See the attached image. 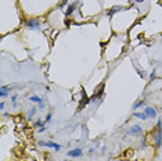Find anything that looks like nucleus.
I'll return each mask as SVG.
<instances>
[{
    "label": "nucleus",
    "instance_id": "3",
    "mask_svg": "<svg viewBox=\"0 0 162 161\" xmlns=\"http://www.w3.org/2000/svg\"><path fill=\"white\" fill-rule=\"evenodd\" d=\"M39 145H40V146H47V147H53V149H55L57 152L61 149V146L57 145V143H53V142H40Z\"/></svg>",
    "mask_w": 162,
    "mask_h": 161
},
{
    "label": "nucleus",
    "instance_id": "7",
    "mask_svg": "<svg viewBox=\"0 0 162 161\" xmlns=\"http://www.w3.org/2000/svg\"><path fill=\"white\" fill-rule=\"evenodd\" d=\"M140 132H141V128L139 125H134V126L130 128V133H140Z\"/></svg>",
    "mask_w": 162,
    "mask_h": 161
},
{
    "label": "nucleus",
    "instance_id": "5",
    "mask_svg": "<svg viewBox=\"0 0 162 161\" xmlns=\"http://www.w3.org/2000/svg\"><path fill=\"white\" fill-rule=\"evenodd\" d=\"M144 113H146L147 117H150V118H154L155 115H157V111H155V108H153V107H147Z\"/></svg>",
    "mask_w": 162,
    "mask_h": 161
},
{
    "label": "nucleus",
    "instance_id": "4",
    "mask_svg": "<svg viewBox=\"0 0 162 161\" xmlns=\"http://www.w3.org/2000/svg\"><path fill=\"white\" fill-rule=\"evenodd\" d=\"M68 156H70V157H80V156H82V149L78 147V149L70 150V152H68Z\"/></svg>",
    "mask_w": 162,
    "mask_h": 161
},
{
    "label": "nucleus",
    "instance_id": "11",
    "mask_svg": "<svg viewBox=\"0 0 162 161\" xmlns=\"http://www.w3.org/2000/svg\"><path fill=\"white\" fill-rule=\"evenodd\" d=\"M29 100L33 101V103H42V99H40L39 96H31L29 97Z\"/></svg>",
    "mask_w": 162,
    "mask_h": 161
},
{
    "label": "nucleus",
    "instance_id": "13",
    "mask_svg": "<svg viewBox=\"0 0 162 161\" xmlns=\"http://www.w3.org/2000/svg\"><path fill=\"white\" fill-rule=\"evenodd\" d=\"M141 106H143V101H141V100H139V101H136V103H134V106H133V107H134V108H139V107H141Z\"/></svg>",
    "mask_w": 162,
    "mask_h": 161
},
{
    "label": "nucleus",
    "instance_id": "14",
    "mask_svg": "<svg viewBox=\"0 0 162 161\" xmlns=\"http://www.w3.org/2000/svg\"><path fill=\"white\" fill-rule=\"evenodd\" d=\"M51 120V114H47V117H46V121H50Z\"/></svg>",
    "mask_w": 162,
    "mask_h": 161
},
{
    "label": "nucleus",
    "instance_id": "10",
    "mask_svg": "<svg viewBox=\"0 0 162 161\" xmlns=\"http://www.w3.org/2000/svg\"><path fill=\"white\" fill-rule=\"evenodd\" d=\"M74 8H75V6H74V4H71L70 7L67 8V11H65V16H67V17H70L71 14H72V11H74Z\"/></svg>",
    "mask_w": 162,
    "mask_h": 161
},
{
    "label": "nucleus",
    "instance_id": "6",
    "mask_svg": "<svg viewBox=\"0 0 162 161\" xmlns=\"http://www.w3.org/2000/svg\"><path fill=\"white\" fill-rule=\"evenodd\" d=\"M133 115H134L136 118H140V120H147V118H148L146 113H134Z\"/></svg>",
    "mask_w": 162,
    "mask_h": 161
},
{
    "label": "nucleus",
    "instance_id": "9",
    "mask_svg": "<svg viewBox=\"0 0 162 161\" xmlns=\"http://www.w3.org/2000/svg\"><path fill=\"white\" fill-rule=\"evenodd\" d=\"M119 10H122V7H114V8H111L109 11H108V16L111 17V16H114L116 11H119Z\"/></svg>",
    "mask_w": 162,
    "mask_h": 161
},
{
    "label": "nucleus",
    "instance_id": "12",
    "mask_svg": "<svg viewBox=\"0 0 162 161\" xmlns=\"http://www.w3.org/2000/svg\"><path fill=\"white\" fill-rule=\"evenodd\" d=\"M35 113H36V108H32V110H29L28 117H29V118H31V117H33V115H35Z\"/></svg>",
    "mask_w": 162,
    "mask_h": 161
},
{
    "label": "nucleus",
    "instance_id": "2",
    "mask_svg": "<svg viewBox=\"0 0 162 161\" xmlns=\"http://www.w3.org/2000/svg\"><path fill=\"white\" fill-rule=\"evenodd\" d=\"M26 26H28L29 29H39V28H40V22H39L38 20H29V21L26 22Z\"/></svg>",
    "mask_w": 162,
    "mask_h": 161
},
{
    "label": "nucleus",
    "instance_id": "1",
    "mask_svg": "<svg viewBox=\"0 0 162 161\" xmlns=\"http://www.w3.org/2000/svg\"><path fill=\"white\" fill-rule=\"evenodd\" d=\"M154 142L157 147H161L162 145V128H158L157 132L154 133Z\"/></svg>",
    "mask_w": 162,
    "mask_h": 161
},
{
    "label": "nucleus",
    "instance_id": "8",
    "mask_svg": "<svg viewBox=\"0 0 162 161\" xmlns=\"http://www.w3.org/2000/svg\"><path fill=\"white\" fill-rule=\"evenodd\" d=\"M8 89L10 88H7V86H3V88H1V92H0V96L1 97H6L8 95Z\"/></svg>",
    "mask_w": 162,
    "mask_h": 161
}]
</instances>
